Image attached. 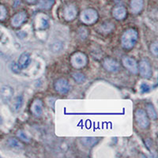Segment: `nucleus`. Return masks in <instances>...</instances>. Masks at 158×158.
I'll return each instance as SVG.
<instances>
[{
	"label": "nucleus",
	"mask_w": 158,
	"mask_h": 158,
	"mask_svg": "<svg viewBox=\"0 0 158 158\" xmlns=\"http://www.w3.org/2000/svg\"><path fill=\"white\" fill-rule=\"evenodd\" d=\"M135 118L138 127L143 130L148 129L150 125V121L146 111L142 108H138L135 112Z\"/></svg>",
	"instance_id": "4"
},
{
	"label": "nucleus",
	"mask_w": 158,
	"mask_h": 158,
	"mask_svg": "<svg viewBox=\"0 0 158 158\" xmlns=\"http://www.w3.org/2000/svg\"><path fill=\"white\" fill-rule=\"evenodd\" d=\"M70 64L74 68L81 69L88 63V57L84 52H77L70 56Z\"/></svg>",
	"instance_id": "3"
},
{
	"label": "nucleus",
	"mask_w": 158,
	"mask_h": 158,
	"mask_svg": "<svg viewBox=\"0 0 158 158\" xmlns=\"http://www.w3.org/2000/svg\"><path fill=\"white\" fill-rule=\"evenodd\" d=\"M77 10L74 5L67 6L63 10V18L67 22H71L77 17Z\"/></svg>",
	"instance_id": "10"
},
{
	"label": "nucleus",
	"mask_w": 158,
	"mask_h": 158,
	"mask_svg": "<svg viewBox=\"0 0 158 158\" xmlns=\"http://www.w3.org/2000/svg\"><path fill=\"white\" fill-rule=\"evenodd\" d=\"M149 49H150L151 53L156 57L158 56V47H157V42H153V43L151 44L150 47H149Z\"/></svg>",
	"instance_id": "26"
},
{
	"label": "nucleus",
	"mask_w": 158,
	"mask_h": 158,
	"mask_svg": "<svg viewBox=\"0 0 158 158\" xmlns=\"http://www.w3.org/2000/svg\"><path fill=\"white\" fill-rule=\"evenodd\" d=\"M24 99L22 96H18L17 97V98L15 99V108L16 111H19L22 107V104H23Z\"/></svg>",
	"instance_id": "25"
},
{
	"label": "nucleus",
	"mask_w": 158,
	"mask_h": 158,
	"mask_svg": "<svg viewBox=\"0 0 158 158\" xmlns=\"http://www.w3.org/2000/svg\"><path fill=\"white\" fill-rule=\"evenodd\" d=\"M54 88L57 93L60 94H67L70 86L69 81L66 78H59L54 83Z\"/></svg>",
	"instance_id": "8"
},
{
	"label": "nucleus",
	"mask_w": 158,
	"mask_h": 158,
	"mask_svg": "<svg viewBox=\"0 0 158 158\" xmlns=\"http://www.w3.org/2000/svg\"><path fill=\"white\" fill-rule=\"evenodd\" d=\"M7 16V10L6 8L2 5H0V21H3Z\"/></svg>",
	"instance_id": "27"
},
{
	"label": "nucleus",
	"mask_w": 158,
	"mask_h": 158,
	"mask_svg": "<svg viewBox=\"0 0 158 158\" xmlns=\"http://www.w3.org/2000/svg\"><path fill=\"white\" fill-rule=\"evenodd\" d=\"M55 4V0H38L37 6L40 9L49 10Z\"/></svg>",
	"instance_id": "18"
},
{
	"label": "nucleus",
	"mask_w": 158,
	"mask_h": 158,
	"mask_svg": "<svg viewBox=\"0 0 158 158\" xmlns=\"http://www.w3.org/2000/svg\"><path fill=\"white\" fill-rule=\"evenodd\" d=\"M72 77L78 84L85 82V74H82V73H80V72L74 73V74H72Z\"/></svg>",
	"instance_id": "23"
},
{
	"label": "nucleus",
	"mask_w": 158,
	"mask_h": 158,
	"mask_svg": "<svg viewBox=\"0 0 158 158\" xmlns=\"http://www.w3.org/2000/svg\"><path fill=\"white\" fill-rule=\"evenodd\" d=\"M122 64L123 65V67L129 70L131 73L134 74H138V63L133 58L129 57V56H123L122 58Z\"/></svg>",
	"instance_id": "6"
},
{
	"label": "nucleus",
	"mask_w": 158,
	"mask_h": 158,
	"mask_svg": "<svg viewBox=\"0 0 158 158\" xmlns=\"http://www.w3.org/2000/svg\"><path fill=\"white\" fill-rule=\"evenodd\" d=\"M31 63V56L28 52H23L19 56L18 65L21 69H26Z\"/></svg>",
	"instance_id": "14"
},
{
	"label": "nucleus",
	"mask_w": 158,
	"mask_h": 158,
	"mask_svg": "<svg viewBox=\"0 0 158 158\" xmlns=\"http://www.w3.org/2000/svg\"><path fill=\"white\" fill-rule=\"evenodd\" d=\"M99 29L103 33H110L115 29V25L111 22H106L103 23Z\"/></svg>",
	"instance_id": "19"
},
{
	"label": "nucleus",
	"mask_w": 158,
	"mask_h": 158,
	"mask_svg": "<svg viewBox=\"0 0 158 158\" xmlns=\"http://www.w3.org/2000/svg\"><path fill=\"white\" fill-rule=\"evenodd\" d=\"M7 144L8 146L10 148H12V149H22V148H23V146H22V144L21 143L19 139H17V138H9L7 141Z\"/></svg>",
	"instance_id": "20"
},
{
	"label": "nucleus",
	"mask_w": 158,
	"mask_h": 158,
	"mask_svg": "<svg viewBox=\"0 0 158 158\" xmlns=\"http://www.w3.org/2000/svg\"><path fill=\"white\" fill-rule=\"evenodd\" d=\"M30 111L36 117H40L43 114V102L40 99H36L31 104Z\"/></svg>",
	"instance_id": "11"
},
{
	"label": "nucleus",
	"mask_w": 158,
	"mask_h": 158,
	"mask_svg": "<svg viewBox=\"0 0 158 158\" xmlns=\"http://www.w3.org/2000/svg\"><path fill=\"white\" fill-rule=\"evenodd\" d=\"M17 137H18V138L20 141L26 142V143H29L31 141V138H29V135L25 133L23 130H18V131H17Z\"/></svg>",
	"instance_id": "22"
},
{
	"label": "nucleus",
	"mask_w": 158,
	"mask_h": 158,
	"mask_svg": "<svg viewBox=\"0 0 158 158\" xmlns=\"http://www.w3.org/2000/svg\"><path fill=\"white\" fill-rule=\"evenodd\" d=\"M143 0H131V9L134 14H139L143 9Z\"/></svg>",
	"instance_id": "15"
},
{
	"label": "nucleus",
	"mask_w": 158,
	"mask_h": 158,
	"mask_svg": "<svg viewBox=\"0 0 158 158\" xmlns=\"http://www.w3.org/2000/svg\"><path fill=\"white\" fill-rule=\"evenodd\" d=\"M25 1H26L27 2H29V3H30V4H33V3H35V2H36V0H25Z\"/></svg>",
	"instance_id": "30"
},
{
	"label": "nucleus",
	"mask_w": 158,
	"mask_h": 158,
	"mask_svg": "<svg viewBox=\"0 0 158 158\" xmlns=\"http://www.w3.org/2000/svg\"><path fill=\"white\" fill-rule=\"evenodd\" d=\"M98 142V138H94V137H85V138H81V144L84 146L88 148H91L93 146H94Z\"/></svg>",
	"instance_id": "16"
},
{
	"label": "nucleus",
	"mask_w": 158,
	"mask_h": 158,
	"mask_svg": "<svg viewBox=\"0 0 158 158\" xmlns=\"http://www.w3.org/2000/svg\"><path fill=\"white\" fill-rule=\"evenodd\" d=\"M50 49L53 53H59L63 49V43L60 40H56L51 44Z\"/></svg>",
	"instance_id": "21"
},
{
	"label": "nucleus",
	"mask_w": 158,
	"mask_h": 158,
	"mask_svg": "<svg viewBox=\"0 0 158 158\" xmlns=\"http://www.w3.org/2000/svg\"><path fill=\"white\" fill-rule=\"evenodd\" d=\"M98 18L99 15L97 11L94 9H92V8L85 9L81 13V15H80L81 22L87 25L95 24L98 21Z\"/></svg>",
	"instance_id": "2"
},
{
	"label": "nucleus",
	"mask_w": 158,
	"mask_h": 158,
	"mask_svg": "<svg viewBox=\"0 0 158 158\" xmlns=\"http://www.w3.org/2000/svg\"><path fill=\"white\" fill-rule=\"evenodd\" d=\"M77 35L81 40H85L89 36V30L85 27L79 28L77 30Z\"/></svg>",
	"instance_id": "24"
},
{
	"label": "nucleus",
	"mask_w": 158,
	"mask_h": 158,
	"mask_svg": "<svg viewBox=\"0 0 158 158\" xmlns=\"http://www.w3.org/2000/svg\"><path fill=\"white\" fill-rule=\"evenodd\" d=\"M112 16L118 21H123L127 16V10L123 6H118L112 10Z\"/></svg>",
	"instance_id": "13"
},
{
	"label": "nucleus",
	"mask_w": 158,
	"mask_h": 158,
	"mask_svg": "<svg viewBox=\"0 0 158 158\" xmlns=\"http://www.w3.org/2000/svg\"><path fill=\"white\" fill-rule=\"evenodd\" d=\"M103 67L108 72L115 73L120 69V64L117 60L112 58H105L103 61Z\"/></svg>",
	"instance_id": "7"
},
{
	"label": "nucleus",
	"mask_w": 158,
	"mask_h": 158,
	"mask_svg": "<svg viewBox=\"0 0 158 158\" xmlns=\"http://www.w3.org/2000/svg\"><path fill=\"white\" fill-rule=\"evenodd\" d=\"M27 14L25 11H21V12L17 13L16 15H14V17L11 19V24L14 27L18 28L22 26L26 21H27Z\"/></svg>",
	"instance_id": "9"
},
{
	"label": "nucleus",
	"mask_w": 158,
	"mask_h": 158,
	"mask_svg": "<svg viewBox=\"0 0 158 158\" xmlns=\"http://www.w3.org/2000/svg\"><path fill=\"white\" fill-rule=\"evenodd\" d=\"M141 90H142V93H146V92H148L149 90V86L147 84H142L141 85V87H140Z\"/></svg>",
	"instance_id": "29"
},
{
	"label": "nucleus",
	"mask_w": 158,
	"mask_h": 158,
	"mask_svg": "<svg viewBox=\"0 0 158 158\" xmlns=\"http://www.w3.org/2000/svg\"><path fill=\"white\" fill-rule=\"evenodd\" d=\"M11 69H12V71L15 72V73H18L21 70V68L19 67L18 63H12V64H11Z\"/></svg>",
	"instance_id": "28"
},
{
	"label": "nucleus",
	"mask_w": 158,
	"mask_h": 158,
	"mask_svg": "<svg viewBox=\"0 0 158 158\" xmlns=\"http://www.w3.org/2000/svg\"><path fill=\"white\" fill-rule=\"evenodd\" d=\"M138 40V31L133 28H130L123 32L121 36V46L125 50H131L136 45Z\"/></svg>",
	"instance_id": "1"
},
{
	"label": "nucleus",
	"mask_w": 158,
	"mask_h": 158,
	"mask_svg": "<svg viewBox=\"0 0 158 158\" xmlns=\"http://www.w3.org/2000/svg\"><path fill=\"white\" fill-rule=\"evenodd\" d=\"M146 112L147 113L148 116L152 120H156L157 118V114L155 109L154 106L152 103H147L146 104Z\"/></svg>",
	"instance_id": "17"
},
{
	"label": "nucleus",
	"mask_w": 158,
	"mask_h": 158,
	"mask_svg": "<svg viewBox=\"0 0 158 158\" xmlns=\"http://www.w3.org/2000/svg\"><path fill=\"white\" fill-rule=\"evenodd\" d=\"M14 95V89L9 85H4L0 89V98L3 102L10 101Z\"/></svg>",
	"instance_id": "12"
},
{
	"label": "nucleus",
	"mask_w": 158,
	"mask_h": 158,
	"mask_svg": "<svg viewBox=\"0 0 158 158\" xmlns=\"http://www.w3.org/2000/svg\"><path fill=\"white\" fill-rule=\"evenodd\" d=\"M138 71L143 78L150 79L153 76V69L150 64V62L147 59H141L138 64Z\"/></svg>",
	"instance_id": "5"
}]
</instances>
